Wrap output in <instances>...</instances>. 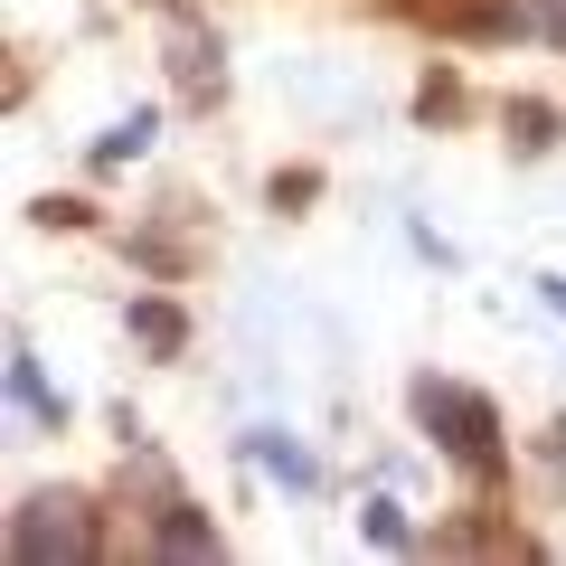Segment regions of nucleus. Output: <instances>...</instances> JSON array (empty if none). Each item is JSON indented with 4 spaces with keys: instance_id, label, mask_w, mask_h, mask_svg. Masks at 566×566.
Masks as SVG:
<instances>
[{
    "instance_id": "nucleus-1",
    "label": "nucleus",
    "mask_w": 566,
    "mask_h": 566,
    "mask_svg": "<svg viewBox=\"0 0 566 566\" xmlns=\"http://www.w3.org/2000/svg\"><path fill=\"white\" fill-rule=\"evenodd\" d=\"M416 424L434 434L444 463L472 472V482L501 472V406H491L482 387H463V378H416Z\"/></svg>"
},
{
    "instance_id": "nucleus-2",
    "label": "nucleus",
    "mask_w": 566,
    "mask_h": 566,
    "mask_svg": "<svg viewBox=\"0 0 566 566\" xmlns=\"http://www.w3.org/2000/svg\"><path fill=\"white\" fill-rule=\"evenodd\" d=\"M95 520H85L76 491H29L20 510H10V557L20 566H57V557H95Z\"/></svg>"
},
{
    "instance_id": "nucleus-3",
    "label": "nucleus",
    "mask_w": 566,
    "mask_h": 566,
    "mask_svg": "<svg viewBox=\"0 0 566 566\" xmlns=\"http://www.w3.org/2000/svg\"><path fill=\"white\" fill-rule=\"evenodd\" d=\"M170 76L189 85V95H218V29H199V20H170Z\"/></svg>"
},
{
    "instance_id": "nucleus-4",
    "label": "nucleus",
    "mask_w": 566,
    "mask_h": 566,
    "mask_svg": "<svg viewBox=\"0 0 566 566\" xmlns=\"http://www.w3.org/2000/svg\"><path fill=\"white\" fill-rule=\"evenodd\" d=\"M151 547H161V557H218V520H199L189 501H161V520H151Z\"/></svg>"
},
{
    "instance_id": "nucleus-5",
    "label": "nucleus",
    "mask_w": 566,
    "mask_h": 566,
    "mask_svg": "<svg viewBox=\"0 0 566 566\" xmlns=\"http://www.w3.org/2000/svg\"><path fill=\"white\" fill-rule=\"evenodd\" d=\"M133 340L151 349V359H180V349H189V312L151 293V303H133Z\"/></svg>"
},
{
    "instance_id": "nucleus-6",
    "label": "nucleus",
    "mask_w": 566,
    "mask_h": 566,
    "mask_svg": "<svg viewBox=\"0 0 566 566\" xmlns=\"http://www.w3.org/2000/svg\"><path fill=\"white\" fill-rule=\"evenodd\" d=\"M10 397H20V416H39V424H66V397L39 378V359H29V340H10Z\"/></svg>"
},
{
    "instance_id": "nucleus-7",
    "label": "nucleus",
    "mask_w": 566,
    "mask_h": 566,
    "mask_svg": "<svg viewBox=\"0 0 566 566\" xmlns=\"http://www.w3.org/2000/svg\"><path fill=\"white\" fill-rule=\"evenodd\" d=\"M142 151H151V114H123L114 133L95 142V161H104V170H114V161H142Z\"/></svg>"
},
{
    "instance_id": "nucleus-8",
    "label": "nucleus",
    "mask_w": 566,
    "mask_h": 566,
    "mask_svg": "<svg viewBox=\"0 0 566 566\" xmlns=\"http://www.w3.org/2000/svg\"><path fill=\"white\" fill-rule=\"evenodd\" d=\"M510 142H520V151H547V142H557V114H547V104H510Z\"/></svg>"
},
{
    "instance_id": "nucleus-9",
    "label": "nucleus",
    "mask_w": 566,
    "mask_h": 566,
    "mask_svg": "<svg viewBox=\"0 0 566 566\" xmlns=\"http://www.w3.org/2000/svg\"><path fill=\"white\" fill-rule=\"evenodd\" d=\"M255 463L283 472V482H312V453H303V444H283V434H255Z\"/></svg>"
},
{
    "instance_id": "nucleus-10",
    "label": "nucleus",
    "mask_w": 566,
    "mask_h": 566,
    "mask_svg": "<svg viewBox=\"0 0 566 566\" xmlns=\"http://www.w3.org/2000/svg\"><path fill=\"white\" fill-rule=\"evenodd\" d=\"M416 114H424V123H453V114H463V85H453V76H424Z\"/></svg>"
},
{
    "instance_id": "nucleus-11",
    "label": "nucleus",
    "mask_w": 566,
    "mask_h": 566,
    "mask_svg": "<svg viewBox=\"0 0 566 566\" xmlns=\"http://www.w3.org/2000/svg\"><path fill=\"white\" fill-rule=\"evenodd\" d=\"M368 538H378V547H406L416 528H406V510H397V501H368Z\"/></svg>"
},
{
    "instance_id": "nucleus-12",
    "label": "nucleus",
    "mask_w": 566,
    "mask_h": 566,
    "mask_svg": "<svg viewBox=\"0 0 566 566\" xmlns=\"http://www.w3.org/2000/svg\"><path fill=\"white\" fill-rule=\"evenodd\" d=\"M322 189V170H274V208H293V199H312Z\"/></svg>"
},
{
    "instance_id": "nucleus-13",
    "label": "nucleus",
    "mask_w": 566,
    "mask_h": 566,
    "mask_svg": "<svg viewBox=\"0 0 566 566\" xmlns=\"http://www.w3.org/2000/svg\"><path fill=\"white\" fill-rule=\"evenodd\" d=\"M538 39L557 48V57H566V0H538Z\"/></svg>"
},
{
    "instance_id": "nucleus-14",
    "label": "nucleus",
    "mask_w": 566,
    "mask_h": 566,
    "mask_svg": "<svg viewBox=\"0 0 566 566\" xmlns=\"http://www.w3.org/2000/svg\"><path fill=\"white\" fill-rule=\"evenodd\" d=\"M547 463H557V472H566V424H547Z\"/></svg>"
},
{
    "instance_id": "nucleus-15",
    "label": "nucleus",
    "mask_w": 566,
    "mask_h": 566,
    "mask_svg": "<svg viewBox=\"0 0 566 566\" xmlns=\"http://www.w3.org/2000/svg\"><path fill=\"white\" fill-rule=\"evenodd\" d=\"M547 303H557V312H566V274H547Z\"/></svg>"
}]
</instances>
